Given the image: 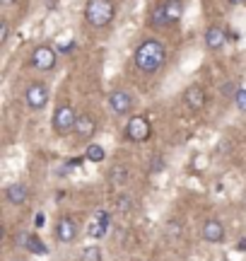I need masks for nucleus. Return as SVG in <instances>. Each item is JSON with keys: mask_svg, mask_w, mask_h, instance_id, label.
<instances>
[{"mask_svg": "<svg viewBox=\"0 0 246 261\" xmlns=\"http://www.w3.org/2000/svg\"><path fill=\"white\" fill-rule=\"evenodd\" d=\"M135 68L145 75H155L167 61V48L160 39H145L140 46L135 48Z\"/></svg>", "mask_w": 246, "mask_h": 261, "instance_id": "nucleus-1", "label": "nucleus"}, {"mask_svg": "<svg viewBox=\"0 0 246 261\" xmlns=\"http://www.w3.org/2000/svg\"><path fill=\"white\" fill-rule=\"evenodd\" d=\"M116 8L111 0H87L85 5V19L92 27H109L114 22Z\"/></svg>", "mask_w": 246, "mask_h": 261, "instance_id": "nucleus-2", "label": "nucleus"}, {"mask_svg": "<svg viewBox=\"0 0 246 261\" xmlns=\"http://www.w3.org/2000/svg\"><path fill=\"white\" fill-rule=\"evenodd\" d=\"M75 123H77V114L70 104H60L53 114V130L58 136H68L70 130H75Z\"/></svg>", "mask_w": 246, "mask_h": 261, "instance_id": "nucleus-3", "label": "nucleus"}, {"mask_svg": "<svg viewBox=\"0 0 246 261\" xmlns=\"http://www.w3.org/2000/svg\"><path fill=\"white\" fill-rule=\"evenodd\" d=\"M152 136V126L145 116H133L126 123V138L133 143H145Z\"/></svg>", "mask_w": 246, "mask_h": 261, "instance_id": "nucleus-4", "label": "nucleus"}, {"mask_svg": "<svg viewBox=\"0 0 246 261\" xmlns=\"http://www.w3.org/2000/svg\"><path fill=\"white\" fill-rule=\"evenodd\" d=\"M24 99H27L29 109H44V107L48 104V87H46V83H32L27 87Z\"/></svg>", "mask_w": 246, "mask_h": 261, "instance_id": "nucleus-5", "label": "nucleus"}, {"mask_svg": "<svg viewBox=\"0 0 246 261\" xmlns=\"http://www.w3.org/2000/svg\"><path fill=\"white\" fill-rule=\"evenodd\" d=\"M109 109H111V114H116V116H126V114H131L133 97L126 92V90H116V92L109 94Z\"/></svg>", "mask_w": 246, "mask_h": 261, "instance_id": "nucleus-6", "label": "nucleus"}, {"mask_svg": "<svg viewBox=\"0 0 246 261\" xmlns=\"http://www.w3.org/2000/svg\"><path fill=\"white\" fill-rule=\"evenodd\" d=\"M32 65L39 70H53L56 65V48L51 46H37L32 54Z\"/></svg>", "mask_w": 246, "mask_h": 261, "instance_id": "nucleus-7", "label": "nucleus"}, {"mask_svg": "<svg viewBox=\"0 0 246 261\" xmlns=\"http://www.w3.org/2000/svg\"><path fill=\"white\" fill-rule=\"evenodd\" d=\"M56 240L63 244H70L77 240V223L73 220V218H68V215H63V218H58L56 223Z\"/></svg>", "mask_w": 246, "mask_h": 261, "instance_id": "nucleus-8", "label": "nucleus"}, {"mask_svg": "<svg viewBox=\"0 0 246 261\" xmlns=\"http://www.w3.org/2000/svg\"><path fill=\"white\" fill-rule=\"evenodd\" d=\"M200 234H203V240H205V242L220 244V242H225V225L220 223L218 218H208V220L203 223Z\"/></svg>", "mask_w": 246, "mask_h": 261, "instance_id": "nucleus-9", "label": "nucleus"}, {"mask_svg": "<svg viewBox=\"0 0 246 261\" xmlns=\"http://www.w3.org/2000/svg\"><path fill=\"white\" fill-rule=\"evenodd\" d=\"M183 104L189 107L191 112L203 109V104H205V90H203L200 85H191V87H186V92H183Z\"/></svg>", "mask_w": 246, "mask_h": 261, "instance_id": "nucleus-10", "label": "nucleus"}, {"mask_svg": "<svg viewBox=\"0 0 246 261\" xmlns=\"http://www.w3.org/2000/svg\"><path fill=\"white\" fill-rule=\"evenodd\" d=\"M17 244L19 247H24V249L32 252V254H48V247L39 240L37 234H27V232L17 234Z\"/></svg>", "mask_w": 246, "mask_h": 261, "instance_id": "nucleus-11", "label": "nucleus"}, {"mask_svg": "<svg viewBox=\"0 0 246 261\" xmlns=\"http://www.w3.org/2000/svg\"><path fill=\"white\" fill-rule=\"evenodd\" d=\"M225 41H227V34H225V29L222 27H208L205 29V46L212 48V51H218V48L225 46Z\"/></svg>", "mask_w": 246, "mask_h": 261, "instance_id": "nucleus-12", "label": "nucleus"}, {"mask_svg": "<svg viewBox=\"0 0 246 261\" xmlns=\"http://www.w3.org/2000/svg\"><path fill=\"white\" fill-rule=\"evenodd\" d=\"M95 130H97V123L89 114H77V123H75V130H73L77 138H89Z\"/></svg>", "mask_w": 246, "mask_h": 261, "instance_id": "nucleus-13", "label": "nucleus"}, {"mask_svg": "<svg viewBox=\"0 0 246 261\" xmlns=\"http://www.w3.org/2000/svg\"><path fill=\"white\" fill-rule=\"evenodd\" d=\"M5 198H8L12 205H24L27 203V198H29V191L24 184H10L8 189H5Z\"/></svg>", "mask_w": 246, "mask_h": 261, "instance_id": "nucleus-14", "label": "nucleus"}, {"mask_svg": "<svg viewBox=\"0 0 246 261\" xmlns=\"http://www.w3.org/2000/svg\"><path fill=\"white\" fill-rule=\"evenodd\" d=\"M162 5H164V12H167L169 24H174V22H179V19L183 17V0H164Z\"/></svg>", "mask_w": 246, "mask_h": 261, "instance_id": "nucleus-15", "label": "nucleus"}, {"mask_svg": "<svg viewBox=\"0 0 246 261\" xmlns=\"http://www.w3.org/2000/svg\"><path fill=\"white\" fill-rule=\"evenodd\" d=\"M106 179H109V184H114V187H123V184L128 181V169L123 167V165H116V167L109 169Z\"/></svg>", "mask_w": 246, "mask_h": 261, "instance_id": "nucleus-16", "label": "nucleus"}, {"mask_svg": "<svg viewBox=\"0 0 246 261\" xmlns=\"http://www.w3.org/2000/svg\"><path fill=\"white\" fill-rule=\"evenodd\" d=\"M150 24L155 29H164L169 24V19H167V12H164V5H157V8L150 12Z\"/></svg>", "mask_w": 246, "mask_h": 261, "instance_id": "nucleus-17", "label": "nucleus"}, {"mask_svg": "<svg viewBox=\"0 0 246 261\" xmlns=\"http://www.w3.org/2000/svg\"><path fill=\"white\" fill-rule=\"evenodd\" d=\"M106 158V150L99 145V143H89L85 150V160H89V162H104Z\"/></svg>", "mask_w": 246, "mask_h": 261, "instance_id": "nucleus-18", "label": "nucleus"}, {"mask_svg": "<svg viewBox=\"0 0 246 261\" xmlns=\"http://www.w3.org/2000/svg\"><path fill=\"white\" fill-rule=\"evenodd\" d=\"M80 261H102V249H99L97 244H89V247H85V249H82Z\"/></svg>", "mask_w": 246, "mask_h": 261, "instance_id": "nucleus-19", "label": "nucleus"}, {"mask_svg": "<svg viewBox=\"0 0 246 261\" xmlns=\"http://www.w3.org/2000/svg\"><path fill=\"white\" fill-rule=\"evenodd\" d=\"M106 230H109V225L102 223V220H97V218L89 223V237H92V240H95V237L97 240H102V237L106 234Z\"/></svg>", "mask_w": 246, "mask_h": 261, "instance_id": "nucleus-20", "label": "nucleus"}, {"mask_svg": "<svg viewBox=\"0 0 246 261\" xmlns=\"http://www.w3.org/2000/svg\"><path fill=\"white\" fill-rule=\"evenodd\" d=\"M116 211H121V213H128L131 211V198L128 196H116Z\"/></svg>", "mask_w": 246, "mask_h": 261, "instance_id": "nucleus-21", "label": "nucleus"}, {"mask_svg": "<svg viewBox=\"0 0 246 261\" xmlns=\"http://www.w3.org/2000/svg\"><path fill=\"white\" fill-rule=\"evenodd\" d=\"M239 90H241V87H239V83H225V87H222L225 97H232V99L239 94Z\"/></svg>", "mask_w": 246, "mask_h": 261, "instance_id": "nucleus-22", "label": "nucleus"}, {"mask_svg": "<svg viewBox=\"0 0 246 261\" xmlns=\"http://www.w3.org/2000/svg\"><path fill=\"white\" fill-rule=\"evenodd\" d=\"M234 104H237L239 112H246V90H244V87H241V90H239V94L234 97Z\"/></svg>", "mask_w": 246, "mask_h": 261, "instance_id": "nucleus-23", "label": "nucleus"}, {"mask_svg": "<svg viewBox=\"0 0 246 261\" xmlns=\"http://www.w3.org/2000/svg\"><path fill=\"white\" fill-rule=\"evenodd\" d=\"M162 169H164V160H162V158H152V165H150L152 174H160Z\"/></svg>", "mask_w": 246, "mask_h": 261, "instance_id": "nucleus-24", "label": "nucleus"}, {"mask_svg": "<svg viewBox=\"0 0 246 261\" xmlns=\"http://www.w3.org/2000/svg\"><path fill=\"white\" fill-rule=\"evenodd\" d=\"M8 37H10V24L3 22L0 24V44H8Z\"/></svg>", "mask_w": 246, "mask_h": 261, "instance_id": "nucleus-25", "label": "nucleus"}, {"mask_svg": "<svg viewBox=\"0 0 246 261\" xmlns=\"http://www.w3.org/2000/svg\"><path fill=\"white\" fill-rule=\"evenodd\" d=\"M205 165H208V158L205 155H196V169H205Z\"/></svg>", "mask_w": 246, "mask_h": 261, "instance_id": "nucleus-26", "label": "nucleus"}, {"mask_svg": "<svg viewBox=\"0 0 246 261\" xmlns=\"http://www.w3.org/2000/svg\"><path fill=\"white\" fill-rule=\"evenodd\" d=\"M44 223H46L44 213H37V215H34V225H37V227H44Z\"/></svg>", "mask_w": 246, "mask_h": 261, "instance_id": "nucleus-27", "label": "nucleus"}, {"mask_svg": "<svg viewBox=\"0 0 246 261\" xmlns=\"http://www.w3.org/2000/svg\"><path fill=\"white\" fill-rule=\"evenodd\" d=\"M73 46H75V41H68V44H63L58 51H60V54H70V51H73Z\"/></svg>", "mask_w": 246, "mask_h": 261, "instance_id": "nucleus-28", "label": "nucleus"}, {"mask_svg": "<svg viewBox=\"0 0 246 261\" xmlns=\"http://www.w3.org/2000/svg\"><path fill=\"white\" fill-rule=\"evenodd\" d=\"M227 3H232V5H241V3H246V0H227Z\"/></svg>", "mask_w": 246, "mask_h": 261, "instance_id": "nucleus-29", "label": "nucleus"}, {"mask_svg": "<svg viewBox=\"0 0 246 261\" xmlns=\"http://www.w3.org/2000/svg\"><path fill=\"white\" fill-rule=\"evenodd\" d=\"M239 249H241V252L246 249V237H244V242H239Z\"/></svg>", "mask_w": 246, "mask_h": 261, "instance_id": "nucleus-30", "label": "nucleus"}, {"mask_svg": "<svg viewBox=\"0 0 246 261\" xmlns=\"http://www.w3.org/2000/svg\"><path fill=\"white\" fill-rule=\"evenodd\" d=\"M0 3H3V5H12L15 0H0Z\"/></svg>", "mask_w": 246, "mask_h": 261, "instance_id": "nucleus-31", "label": "nucleus"}]
</instances>
